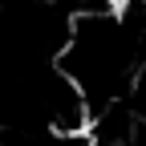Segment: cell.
<instances>
[{"instance_id":"6da1fadb","label":"cell","mask_w":146,"mask_h":146,"mask_svg":"<svg viewBox=\"0 0 146 146\" xmlns=\"http://www.w3.org/2000/svg\"><path fill=\"white\" fill-rule=\"evenodd\" d=\"M0 146H4V142H0Z\"/></svg>"}]
</instances>
